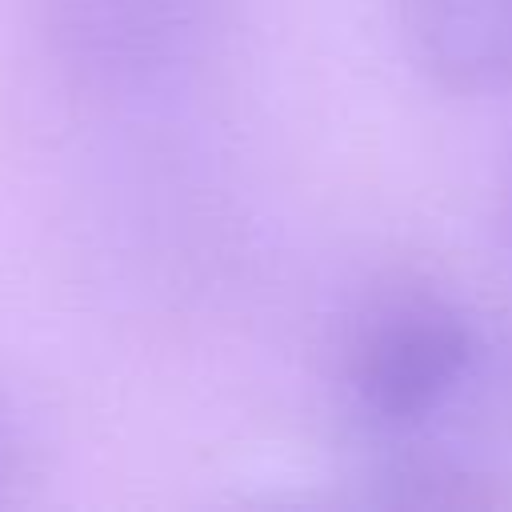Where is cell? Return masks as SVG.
<instances>
[{"label": "cell", "instance_id": "2", "mask_svg": "<svg viewBox=\"0 0 512 512\" xmlns=\"http://www.w3.org/2000/svg\"><path fill=\"white\" fill-rule=\"evenodd\" d=\"M52 68L92 96H156L196 76L236 0H32Z\"/></svg>", "mask_w": 512, "mask_h": 512}, {"label": "cell", "instance_id": "1", "mask_svg": "<svg viewBox=\"0 0 512 512\" xmlns=\"http://www.w3.org/2000/svg\"><path fill=\"white\" fill-rule=\"evenodd\" d=\"M484 352V328L456 292L424 276H388L340 320V404L376 448L436 436L476 384Z\"/></svg>", "mask_w": 512, "mask_h": 512}, {"label": "cell", "instance_id": "4", "mask_svg": "<svg viewBox=\"0 0 512 512\" xmlns=\"http://www.w3.org/2000/svg\"><path fill=\"white\" fill-rule=\"evenodd\" d=\"M364 500L388 508H508L512 488L508 476L488 468L484 460L440 444L436 436L380 444L368 460Z\"/></svg>", "mask_w": 512, "mask_h": 512}, {"label": "cell", "instance_id": "5", "mask_svg": "<svg viewBox=\"0 0 512 512\" xmlns=\"http://www.w3.org/2000/svg\"><path fill=\"white\" fill-rule=\"evenodd\" d=\"M24 468H28V428L20 420L16 400L0 384V504L12 500L16 484L24 480Z\"/></svg>", "mask_w": 512, "mask_h": 512}, {"label": "cell", "instance_id": "3", "mask_svg": "<svg viewBox=\"0 0 512 512\" xmlns=\"http://www.w3.org/2000/svg\"><path fill=\"white\" fill-rule=\"evenodd\" d=\"M412 68L452 96L512 92V0H392Z\"/></svg>", "mask_w": 512, "mask_h": 512}, {"label": "cell", "instance_id": "6", "mask_svg": "<svg viewBox=\"0 0 512 512\" xmlns=\"http://www.w3.org/2000/svg\"><path fill=\"white\" fill-rule=\"evenodd\" d=\"M500 228H504V240L512 248V144H508V156H504V168H500Z\"/></svg>", "mask_w": 512, "mask_h": 512}]
</instances>
